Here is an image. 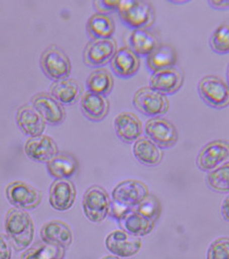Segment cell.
<instances>
[{
    "label": "cell",
    "mask_w": 229,
    "mask_h": 259,
    "mask_svg": "<svg viewBox=\"0 0 229 259\" xmlns=\"http://www.w3.org/2000/svg\"><path fill=\"white\" fill-rule=\"evenodd\" d=\"M226 80H227V85L229 87V63L226 68Z\"/></svg>",
    "instance_id": "39"
},
{
    "label": "cell",
    "mask_w": 229,
    "mask_h": 259,
    "mask_svg": "<svg viewBox=\"0 0 229 259\" xmlns=\"http://www.w3.org/2000/svg\"><path fill=\"white\" fill-rule=\"evenodd\" d=\"M147 139L153 141L160 149H170L179 140L177 127L167 118L163 117L150 118L145 124Z\"/></svg>",
    "instance_id": "8"
},
{
    "label": "cell",
    "mask_w": 229,
    "mask_h": 259,
    "mask_svg": "<svg viewBox=\"0 0 229 259\" xmlns=\"http://www.w3.org/2000/svg\"><path fill=\"white\" fill-rule=\"evenodd\" d=\"M103 259H118V257H116V256H106V257H104V258Z\"/></svg>",
    "instance_id": "40"
},
{
    "label": "cell",
    "mask_w": 229,
    "mask_h": 259,
    "mask_svg": "<svg viewBox=\"0 0 229 259\" xmlns=\"http://www.w3.org/2000/svg\"><path fill=\"white\" fill-rule=\"evenodd\" d=\"M209 46L218 55L229 54V22H225L212 33Z\"/></svg>",
    "instance_id": "32"
},
{
    "label": "cell",
    "mask_w": 229,
    "mask_h": 259,
    "mask_svg": "<svg viewBox=\"0 0 229 259\" xmlns=\"http://www.w3.org/2000/svg\"><path fill=\"white\" fill-rule=\"evenodd\" d=\"M121 0H97L94 1V7L97 13L109 14L112 12H118Z\"/></svg>",
    "instance_id": "35"
},
{
    "label": "cell",
    "mask_w": 229,
    "mask_h": 259,
    "mask_svg": "<svg viewBox=\"0 0 229 259\" xmlns=\"http://www.w3.org/2000/svg\"><path fill=\"white\" fill-rule=\"evenodd\" d=\"M81 110L89 120L99 122L107 117L109 111V102L103 95L86 91L80 101Z\"/></svg>",
    "instance_id": "23"
},
{
    "label": "cell",
    "mask_w": 229,
    "mask_h": 259,
    "mask_svg": "<svg viewBox=\"0 0 229 259\" xmlns=\"http://www.w3.org/2000/svg\"><path fill=\"white\" fill-rule=\"evenodd\" d=\"M24 152L34 162L47 163L59 153V149L51 137L42 134L27 139L24 144Z\"/></svg>",
    "instance_id": "15"
},
{
    "label": "cell",
    "mask_w": 229,
    "mask_h": 259,
    "mask_svg": "<svg viewBox=\"0 0 229 259\" xmlns=\"http://www.w3.org/2000/svg\"><path fill=\"white\" fill-rule=\"evenodd\" d=\"M16 120L19 129L30 138L42 135L47 124L32 105L21 106L17 111Z\"/></svg>",
    "instance_id": "21"
},
{
    "label": "cell",
    "mask_w": 229,
    "mask_h": 259,
    "mask_svg": "<svg viewBox=\"0 0 229 259\" xmlns=\"http://www.w3.org/2000/svg\"><path fill=\"white\" fill-rule=\"evenodd\" d=\"M133 154L140 163L148 167L159 165L163 159L161 149L147 137H141L134 143Z\"/></svg>",
    "instance_id": "27"
},
{
    "label": "cell",
    "mask_w": 229,
    "mask_h": 259,
    "mask_svg": "<svg viewBox=\"0 0 229 259\" xmlns=\"http://www.w3.org/2000/svg\"><path fill=\"white\" fill-rule=\"evenodd\" d=\"M197 91L203 102L214 109H223L229 106V87L220 77L209 74L203 77Z\"/></svg>",
    "instance_id": "4"
},
{
    "label": "cell",
    "mask_w": 229,
    "mask_h": 259,
    "mask_svg": "<svg viewBox=\"0 0 229 259\" xmlns=\"http://www.w3.org/2000/svg\"><path fill=\"white\" fill-rule=\"evenodd\" d=\"M221 214L223 216L224 220L229 222V194L224 199L221 205Z\"/></svg>",
    "instance_id": "38"
},
{
    "label": "cell",
    "mask_w": 229,
    "mask_h": 259,
    "mask_svg": "<svg viewBox=\"0 0 229 259\" xmlns=\"http://www.w3.org/2000/svg\"><path fill=\"white\" fill-rule=\"evenodd\" d=\"M178 62V54L170 45H161L146 57V68L151 74L157 71L175 67Z\"/></svg>",
    "instance_id": "24"
},
{
    "label": "cell",
    "mask_w": 229,
    "mask_h": 259,
    "mask_svg": "<svg viewBox=\"0 0 229 259\" xmlns=\"http://www.w3.org/2000/svg\"><path fill=\"white\" fill-rule=\"evenodd\" d=\"M76 199V189L69 180H55L49 189V204L53 209L65 212L70 209Z\"/></svg>",
    "instance_id": "19"
},
{
    "label": "cell",
    "mask_w": 229,
    "mask_h": 259,
    "mask_svg": "<svg viewBox=\"0 0 229 259\" xmlns=\"http://www.w3.org/2000/svg\"><path fill=\"white\" fill-rule=\"evenodd\" d=\"M229 159V141L216 139L204 145L197 156V165L202 171L213 170Z\"/></svg>",
    "instance_id": "11"
},
{
    "label": "cell",
    "mask_w": 229,
    "mask_h": 259,
    "mask_svg": "<svg viewBox=\"0 0 229 259\" xmlns=\"http://www.w3.org/2000/svg\"><path fill=\"white\" fill-rule=\"evenodd\" d=\"M124 232L135 237H142L152 233L155 222L145 217L134 208H126L116 217Z\"/></svg>",
    "instance_id": "16"
},
{
    "label": "cell",
    "mask_w": 229,
    "mask_h": 259,
    "mask_svg": "<svg viewBox=\"0 0 229 259\" xmlns=\"http://www.w3.org/2000/svg\"><path fill=\"white\" fill-rule=\"evenodd\" d=\"M207 259H229V238L214 240L208 250Z\"/></svg>",
    "instance_id": "34"
},
{
    "label": "cell",
    "mask_w": 229,
    "mask_h": 259,
    "mask_svg": "<svg viewBox=\"0 0 229 259\" xmlns=\"http://www.w3.org/2000/svg\"><path fill=\"white\" fill-rule=\"evenodd\" d=\"M6 235L17 251H22L32 244L35 227L28 212L18 208H12L5 221Z\"/></svg>",
    "instance_id": "1"
},
{
    "label": "cell",
    "mask_w": 229,
    "mask_h": 259,
    "mask_svg": "<svg viewBox=\"0 0 229 259\" xmlns=\"http://www.w3.org/2000/svg\"><path fill=\"white\" fill-rule=\"evenodd\" d=\"M6 197L16 208L32 210L41 204V192L29 183L17 181L10 183L6 189Z\"/></svg>",
    "instance_id": "9"
},
{
    "label": "cell",
    "mask_w": 229,
    "mask_h": 259,
    "mask_svg": "<svg viewBox=\"0 0 229 259\" xmlns=\"http://www.w3.org/2000/svg\"><path fill=\"white\" fill-rule=\"evenodd\" d=\"M135 209L145 217L155 222L161 212V205L155 196L149 194L139 206L135 207Z\"/></svg>",
    "instance_id": "33"
},
{
    "label": "cell",
    "mask_w": 229,
    "mask_h": 259,
    "mask_svg": "<svg viewBox=\"0 0 229 259\" xmlns=\"http://www.w3.org/2000/svg\"><path fill=\"white\" fill-rule=\"evenodd\" d=\"M31 105L41 114L46 124L58 125L65 120V107L49 93L42 92L34 95Z\"/></svg>",
    "instance_id": "12"
},
{
    "label": "cell",
    "mask_w": 229,
    "mask_h": 259,
    "mask_svg": "<svg viewBox=\"0 0 229 259\" xmlns=\"http://www.w3.org/2000/svg\"><path fill=\"white\" fill-rule=\"evenodd\" d=\"M12 244L7 236L0 233V259H12Z\"/></svg>",
    "instance_id": "36"
},
{
    "label": "cell",
    "mask_w": 229,
    "mask_h": 259,
    "mask_svg": "<svg viewBox=\"0 0 229 259\" xmlns=\"http://www.w3.org/2000/svg\"><path fill=\"white\" fill-rule=\"evenodd\" d=\"M82 90V87L76 80L67 78L53 82L50 87L49 94L63 106H71L79 100Z\"/></svg>",
    "instance_id": "26"
},
{
    "label": "cell",
    "mask_w": 229,
    "mask_h": 259,
    "mask_svg": "<svg viewBox=\"0 0 229 259\" xmlns=\"http://www.w3.org/2000/svg\"><path fill=\"white\" fill-rule=\"evenodd\" d=\"M83 210L89 221L103 222L111 211V201L105 189L97 185L89 188L84 194Z\"/></svg>",
    "instance_id": "6"
},
{
    "label": "cell",
    "mask_w": 229,
    "mask_h": 259,
    "mask_svg": "<svg viewBox=\"0 0 229 259\" xmlns=\"http://www.w3.org/2000/svg\"><path fill=\"white\" fill-rule=\"evenodd\" d=\"M40 65L45 75L53 82L69 78L72 72L70 58L57 45H51L43 50L40 57Z\"/></svg>",
    "instance_id": "3"
},
{
    "label": "cell",
    "mask_w": 229,
    "mask_h": 259,
    "mask_svg": "<svg viewBox=\"0 0 229 259\" xmlns=\"http://www.w3.org/2000/svg\"><path fill=\"white\" fill-rule=\"evenodd\" d=\"M87 91L107 96L114 88V78L108 69L97 68L89 74L86 80Z\"/></svg>",
    "instance_id": "29"
},
{
    "label": "cell",
    "mask_w": 229,
    "mask_h": 259,
    "mask_svg": "<svg viewBox=\"0 0 229 259\" xmlns=\"http://www.w3.org/2000/svg\"><path fill=\"white\" fill-rule=\"evenodd\" d=\"M114 128L118 138L126 144L135 143L143 133L141 119L130 112H120L117 115L114 119Z\"/></svg>",
    "instance_id": "20"
},
{
    "label": "cell",
    "mask_w": 229,
    "mask_h": 259,
    "mask_svg": "<svg viewBox=\"0 0 229 259\" xmlns=\"http://www.w3.org/2000/svg\"><path fill=\"white\" fill-rule=\"evenodd\" d=\"M148 195V188L144 183L137 180H126L115 187L111 197L114 204L126 209L139 206Z\"/></svg>",
    "instance_id": "7"
},
{
    "label": "cell",
    "mask_w": 229,
    "mask_h": 259,
    "mask_svg": "<svg viewBox=\"0 0 229 259\" xmlns=\"http://www.w3.org/2000/svg\"><path fill=\"white\" fill-rule=\"evenodd\" d=\"M112 72L122 79H130L138 73L141 58L130 47L124 46L117 50L110 61Z\"/></svg>",
    "instance_id": "17"
},
{
    "label": "cell",
    "mask_w": 229,
    "mask_h": 259,
    "mask_svg": "<svg viewBox=\"0 0 229 259\" xmlns=\"http://www.w3.org/2000/svg\"><path fill=\"white\" fill-rule=\"evenodd\" d=\"M105 246L116 256L130 257L141 250L142 242L139 237L130 235L123 230H116L107 236Z\"/></svg>",
    "instance_id": "13"
},
{
    "label": "cell",
    "mask_w": 229,
    "mask_h": 259,
    "mask_svg": "<svg viewBox=\"0 0 229 259\" xmlns=\"http://www.w3.org/2000/svg\"><path fill=\"white\" fill-rule=\"evenodd\" d=\"M128 41V47H130L140 58H146L162 44L159 33L152 28L132 30Z\"/></svg>",
    "instance_id": "18"
},
{
    "label": "cell",
    "mask_w": 229,
    "mask_h": 259,
    "mask_svg": "<svg viewBox=\"0 0 229 259\" xmlns=\"http://www.w3.org/2000/svg\"><path fill=\"white\" fill-rule=\"evenodd\" d=\"M115 31V21L107 14L96 12L91 16L86 24V32L91 40L111 38Z\"/></svg>",
    "instance_id": "28"
},
{
    "label": "cell",
    "mask_w": 229,
    "mask_h": 259,
    "mask_svg": "<svg viewBox=\"0 0 229 259\" xmlns=\"http://www.w3.org/2000/svg\"><path fill=\"white\" fill-rule=\"evenodd\" d=\"M65 249L46 243H37L23 253L21 259H63Z\"/></svg>",
    "instance_id": "30"
},
{
    "label": "cell",
    "mask_w": 229,
    "mask_h": 259,
    "mask_svg": "<svg viewBox=\"0 0 229 259\" xmlns=\"http://www.w3.org/2000/svg\"><path fill=\"white\" fill-rule=\"evenodd\" d=\"M206 183L209 189L218 193L229 192V162L208 172Z\"/></svg>",
    "instance_id": "31"
},
{
    "label": "cell",
    "mask_w": 229,
    "mask_h": 259,
    "mask_svg": "<svg viewBox=\"0 0 229 259\" xmlns=\"http://www.w3.org/2000/svg\"><path fill=\"white\" fill-rule=\"evenodd\" d=\"M78 168L76 158L68 152H59L47 162V172L56 180L69 179L74 177Z\"/></svg>",
    "instance_id": "25"
},
{
    "label": "cell",
    "mask_w": 229,
    "mask_h": 259,
    "mask_svg": "<svg viewBox=\"0 0 229 259\" xmlns=\"http://www.w3.org/2000/svg\"><path fill=\"white\" fill-rule=\"evenodd\" d=\"M41 238L46 244L57 245L63 249L70 247L73 233L68 225L59 221H49L41 229Z\"/></svg>",
    "instance_id": "22"
},
{
    "label": "cell",
    "mask_w": 229,
    "mask_h": 259,
    "mask_svg": "<svg viewBox=\"0 0 229 259\" xmlns=\"http://www.w3.org/2000/svg\"><path fill=\"white\" fill-rule=\"evenodd\" d=\"M209 6L214 10L218 11H226L229 10V0H209Z\"/></svg>",
    "instance_id": "37"
},
{
    "label": "cell",
    "mask_w": 229,
    "mask_h": 259,
    "mask_svg": "<svg viewBox=\"0 0 229 259\" xmlns=\"http://www.w3.org/2000/svg\"><path fill=\"white\" fill-rule=\"evenodd\" d=\"M133 105L141 114L154 118L166 114L170 109L167 96L150 87H142L135 92Z\"/></svg>",
    "instance_id": "5"
},
{
    "label": "cell",
    "mask_w": 229,
    "mask_h": 259,
    "mask_svg": "<svg viewBox=\"0 0 229 259\" xmlns=\"http://www.w3.org/2000/svg\"><path fill=\"white\" fill-rule=\"evenodd\" d=\"M118 13L124 26L131 30L150 29L155 23V10L148 1L121 0Z\"/></svg>",
    "instance_id": "2"
},
{
    "label": "cell",
    "mask_w": 229,
    "mask_h": 259,
    "mask_svg": "<svg viewBox=\"0 0 229 259\" xmlns=\"http://www.w3.org/2000/svg\"><path fill=\"white\" fill-rule=\"evenodd\" d=\"M185 81V74L180 68L173 67L157 71L150 77L149 87L162 95H173L180 91Z\"/></svg>",
    "instance_id": "14"
},
{
    "label": "cell",
    "mask_w": 229,
    "mask_h": 259,
    "mask_svg": "<svg viewBox=\"0 0 229 259\" xmlns=\"http://www.w3.org/2000/svg\"><path fill=\"white\" fill-rule=\"evenodd\" d=\"M118 50V44L113 37L91 40L85 46L83 59L91 68H101L111 61Z\"/></svg>",
    "instance_id": "10"
}]
</instances>
